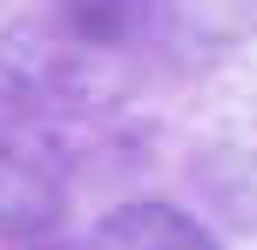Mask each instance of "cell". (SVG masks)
Segmentation results:
<instances>
[{
    "label": "cell",
    "mask_w": 257,
    "mask_h": 250,
    "mask_svg": "<svg viewBox=\"0 0 257 250\" xmlns=\"http://www.w3.org/2000/svg\"><path fill=\"white\" fill-rule=\"evenodd\" d=\"M61 210V156L21 102L0 95V230H48Z\"/></svg>",
    "instance_id": "1"
},
{
    "label": "cell",
    "mask_w": 257,
    "mask_h": 250,
    "mask_svg": "<svg viewBox=\"0 0 257 250\" xmlns=\"http://www.w3.org/2000/svg\"><path fill=\"white\" fill-rule=\"evenodd\" d=\"M81 250H217L203 223H190L169 203H122L88 230Z\"/></svg>",
    "instance_id": "2"
},
{
    "label": "cell",
    "mask_w": 257,
    "mask_h": 250,
    "mask_svg": "<svg viewBox=\"0 0 257 250\" xmlns=\"http://www.w3.org/2000/svg\"><path fill=\"white\" fill-rule=\"evenodd\" d=\"M75 7H102V0H75Z\"/></svg>",
    "instance_id": "3"
}]
</instances>
